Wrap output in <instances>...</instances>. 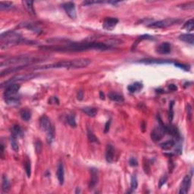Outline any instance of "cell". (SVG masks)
Segmentation results:
<instances>
[{
  "label": "cell",
  "instance_id": "obj_1",
  "mask_svg": "<svg viewBox=\"0 0 194 194\" xmlns=\"http://www.w3.org/2000/svg\"><path fill=\"white\" fill-rule=\"evenodd\" d=\"M111 46L105 43L100 42H71L62 46H41L43 49L58 52H83L87 50H108Z\"/></svg>",
  "mask_w": 194,
  "mask_h": 194
},
{
  "label": "cell",
  "instance_id": "obj_2",
  "mask_svg": "<svg viewBox=\"0 0 194 194\" xmlns=\"http://www.w3.org/2000/svg\"><path fill=\"white\" fill-rule=\"evenodd\" d=\"M92 61L89 59H76L73 60L62 61L56 63L49 64V65H43V66L36 67L35 70H46L51 68H65V69H79V68H87Z\"/></svg>",
  "mask_w": 194,
  "mask_h": 194
},
{
  "label": "cell",
  "instance_id": "obj_3",
  "mask_svg": "<svg viewBox=\"0 0 194 194\" xmlns=\"http://www.w3.org/2000/svg\"><path fill=\"white\" fill-rule=\"evenodd\" d=\"M1 40V49H4L10 47L12 46L18 45V44H31V41L27 40L24 39L21 35L15 31H7L5 33H2L0 36Z\"/></svg>",
  "mask_w": 194,
  "mask_h": 194
},
{
  "label": "cell",
  "instance_id": "obj_4",
  "mask_svg": "<svg viewBox=\"0 0 194 194\" xmlns=\"http://www.w3.org/2000/svg\"><path fill=\"white\" fill-rule=\"evenodd\" d=\"M36 59L31 57V56H15V57L10 58L5 61H2L1 62V67L4 66H15L18 65H27L28 64L32 63V62H36Z\"/></svg>",
  "mask_w": 194,
  "mask_h": 194
},
{
  "label": "cell",
  "instance_id": "obj_5",
  "mask_svg": "<svg viewBox=\"0 0 194 194\" xmlns=\"http://www.w3.org/2000/svg\"><path fill=\"white\" fill-rule=\"evenodd\" d=\"M39 127L42 131L46 133V140L49 144H51L54 139L55 131L50 122L49 118L47 116L43 115L39 118Z\"/></svg>",
  "mask_w": 194,
  "mask_h": 194
},
{
  "label": "cell",
  "instance_id": "obj_6",
  "mask_svg": "<svg viewBox=\"0 0 194 194\" xmlns=\"http://www.w3.org/2000/svg\"><path fill=\"white\" fill-rule=\"evenodd\" d=\"M181 19L178 18H166L162 21H155V22L152 23L149 25V27L151 28H165V27H170V26L174 25V24H179L181 22Z\"/></svg>",
  "mask_w": 194,
  "mask_h": 194
},
{
  "label": "cell",
  "instance_id": "obj_7",
  "mask_svg": "<svg viewBox=\"0 0 194 194\" xmlns=\"http://www.w3.org/2000/svg\"><path fill=\"white\" fill-rule=\"evenodd\" d=\"M36 74H33V73H30V74H18V75H15L14 77H12V78L9 79L7 81L4 82L1 84L2 87H3L4 86H8L9 84H12V83H15L17 82L20 81H24V80H31V79L34 78L36 77Z\"/></svg>",
  "mask_w": 194,
  "mask_h": 194
},
{
  "label": "cell",
  "instance_id": "obj_8",
  "mask_svg": "<svg viewBox=\"0 0 194 194\" xmlns=\"http://www.w3.org/2000/svg\"><path fill=\"white\" fill-rule=\"evenodd\" d=\"M165 134V125L162 126H158L152 130L151 132V138L154 142H158L161 140L164 137Z\"/></svg>",
  "mask_w": 194,
  "mask_h": 194
},
{
  "label": "cell",
  "instance_id": "obj_9",
  "mask_svg": "<svg viewBox=\"0 0 194 194\" xmlns=\"http://www.w3.org/2000/svg\"><path fill=\"white\" fill-rule=\"evenodd\" d=\"M62 8L66 12L67 15L71 18V19H76L77 18V12H76L75 4L72 2H68L62 4Z\"/></svg>",
  "mask_w": 194,
  "mask_h": 194
},
{
  "label": "cell",
  "instance_id": "obj_10",
  "mask_svg": "<svg viewBox=\"0 0 194 194\" xmlns=\"http://www.w3.org/2000/svg\"><path fill=\"white\" fill-rule=\"evenodd\" d=\"M191 178L192 177L189 175L184 177L180 187V194H186L188 193L191 186Z\"/></svg>",
  "mask_w": 194,
  "mask_h": 194
},
{
  "label": "cell",
  "instance_id": "obj_11",
  "mask_svg": "<svg viewBox=\"0 0 194 194\" xmlns=\"http://www.w3.org/2000/svg\"><path fill=\"white\" fill-rule=\"evenodd\" d=\"M118 23V19L116 18H105L102 23V27L106 30H112L116 27L117 24Z\"/></svg>",
  "mask_w": 194,
  "mask_h": 194
},
{
  "label": "cell",
  "instance_id": "obj_12",
  "mask_svg": "<svg viewBox=\"0 0 194 194\" xmlns=\"http://www.w3.org/2000/svg\"><path fill=\"white\" fill-rule=\"evenodd\" d=\"M20 90V85L17 84V83H12V84L8 85L7 87L5 88V90L4 92V97L5 98L12 97L15 96L18 90Z\"/></svg>",
  "mask_w": 194,
  "mask_h": 194
},
{
  "label": "cell",
  "instance_id": "obj_13",
  "mask_svg": "<svg viewBox=\"0 0 194 194\" xmlns=\"http://www.w3.org/2000/svg\"><path fill=\"white\" fill-rule=\"evenodd\" d=\"M90 180L89 182V188L90 189H94V187L97 186L98 184V181H99V176H98V170L97 168H93L90 169Z\"/></svg>",
  "mask_w": 194,
  "mask_h": 194
},
{
  "label": "cell",
  "instance_id": "obj_14",
  "mask_svg": "<svg viewBox=\"0 0 194 194\" xmlns=\"http://www.w3.org/2000/svg\"><path fill=\"white\" fill-rule=\"evenodd\" d=\"M114 158V149L112 145L108 144L105 149V160L108 163H112Z\"/></svg>",
  "mask_w": 194,
  "mask_h": 194
},
{
  "label": "cell",
  "instance_id": "obj_15",
  "mask_svg": "<svg viewBox=\"0 0 194 194\" xmlns=\"http://www.w3.org/2000/svg\"><path fill=\"white\" fill-rule=\"evenodd\" d=\"M56 176L59 181V184L62 185L65 181V171H64V166L61 162H59L57 166V171H56Z\"/></svg>",
  "mask_w": 194,
  "mask_h": 194
},
{
  "label": "cell",
  "instance_id": "obj_16",
  "mask_svg": "<svg viewBox=\"0 0 194 194\" xmlns=\"http://www.w3.org/2000/svg\"><path fill=\"white\" fill-rule=\"evenodd\" d=\"M171 51H172V46H171V44L168 42L162 43L157 48V53L161 55L169 54Z\"/></svg>",
  "mask_w": 194,
  "mask_h": 194
},
{
  "label": "cell",
  "instance_id": "obj_17",
  "mask_svg": "<svg viewBox=\"0 0 194 194\" xmlns=\"http://www.w3.org/2000/svg\"><path fill=\"white\" fill-rule=\"evenodd\" d=\"M165 133L170 134V135L173 136V137L178 138L180 137L179 131H178L177 127H175L173 124H168L165 126Z\"/></svg>",
  "mask_w": 194,
  "mask_h": 194
},
{
  "label": "cell",
  "instance_id": "obj_18",
  "mask_svg": "<svg viewBox=\"0 0 194 194\" xmlns=\"http://www.w3.org/2000/svg\"><path fill=\"white\" fill-rule=\"evenodd\" d=\"M11 132H12V136H13L15 138H20V137H22L24 135L21 128L19 125L17 124L12 127V129H11Z\"/></svg>",
  "mask_w": 194,
  "mask_h": 194
},
{
  "label": "cell",
  "instance_id": "obj_19",
  "mask_svg": "<svg viewBox=\"0 0 194 194\" xmlns=\"http://www.w3.org/2000/svg\"><path fill=\"white\" fill-rule=\"evenodd\" d=\"M10 190V182L8 179L6 175H3L2 178V193H6Z\"/></svg>",
  "mask_w": 194,
  "mask_h": 194
},
{
  "label": "cell",
  "instance_id": "obj_20",
  "mask_svg": "<svg viewBox=\"0 0 194 194\" xmlns=\"http://www.w3.org/2000/svg\"><path fill=\"white\" fill-rule=\"evenodd\" d=\"M82 111H83V113H85L87 115L89 116V117H95L98 112L97 108L92 106L84 107V108H82Z\"/></svg>",
  "mask_w": 194,
  "mask_h": 194
},
{
  "label": "cell",
  "instance_id": "obj_21",
  "mask_svg": "<svg viewBox=\"0 0 194 194\" xmlns=\"http://www.w3.org/2000/svg\"><path fill=\"white\" fill-rule=\"evenodd\" d=\"M179 39L184 42L187 43L189 44L193 45L194 43V35L190 34V33H184V34L181 35L179 36Z\"/></svg>",
  "mask_w": 194,
  "mask_h": 194
},
{
  "label": "cell",
  "instance_id": "obj_22",
  "mask_svg": "<svg viewBox=\"0 0 194 194\" xmlns=\"http://www.w3.org/2000/svg\"><path fill=\"white\" fill-rule=\"evenodd\" d=\"M140 62L144 64H165L171 63L172 61L164 60V59H144V60H140Z\"/></svg>",
  "mask_w": 194,
  "mask_h": 194
},
{
  "label": "cell",
  "instance_id": "obj_23",
  "mask_svg": "<svg viewBox=\"0 0 194 194\" xmlns=\"http://www.w3.org/2000/svg\"><path fill=\"white\" fill-rule=\"evenodd\" d=\"M142 88H143V84L141 83H140V82H136V83L129 85L128 87V91L130 93H131V94H134V93L137 92V91H140Z\"/></svg>",
  "mask_w": 194,
  "mask_h": 194
},
{
  "label": "cell",
  "instance_id": "obj_24",
  "mask_svg": "<svg viewBox=\"0 0 194 194\" xmlns=\"http://www.w3.org/2000/svg\"><path fill=\"white\" fill-rule=\"evenodd\" d=\"M108 97L111 101L114 102H123L124 101V97L120 94H117V93H110V94H108Z\"/></svg>",
  "mask_w": 194,
  "mask_h": 194
},
{
  "label": "cell",
  "instance_id": "obj_25",
  "mask_svg": "<svg viewBox=\"0 0 194 194\" xmlns=\"http://www.w3.org/2000/svg\"><path fill=\"white\" fill-rule=\"evenodd\" d=\"M137 187H138V181H137V177L135 175H132L131 179V188L129 191H128V193H132L135 192Z\"/></svg>",
  "mask_w": 194,
  "mask_h": 194
},
{
  "label": "cell",
  "instance_id": "obj_26",
  "mask_svg": "<svg viewBox=\"0 0 194 194\" xmlns=\"http://www.w3.org/2000/svg\"><path fill=\"white\" fill-rule=\"evenodd\" d=\"M175 142L174 140H168V141L164 142V143H161L159 145V146L161 147V149H162L163 150H169V149H172V148L175 146Z\"/></svg>",
  "mask_w": 194,
  "mask_h": 194
},
{
  "label": "cell",
  "instance_id": "obj_27",
  "mask_svg": "<svg viewBox=\"0 0 194 194\" xmlns=\"http://www.w3.org/2000/svg\"><path fill=\"white\" fill-rule=\"evenodd\" d=\"M20 116L25 121H28L31 117V113L27 108H23L20 111Z\"/></svg>",
  "mask_w": 194,
  "mask_h": 194
},
{
  "label": "cell",
  "instance_id": "obj_28",
  "mask_svg": "<svg viewBox=\"0 0 194 194\" xmlns=\"http://www.w3.org/2000/svg\"><path fill=\"white\" fill-rule=\"evenodd\" d=\"M23 4L25 6L27 12L32 15H35V10L33 8V1H24Z\"/></svg>",
  "mask_w": 194,
  "mask_h": 194
},
{
  "label": "cell",
  "instance_id": "obj_29",
  "mask_svg": "<svg viewBox=\"0 0 194 194\" xmlns=\"http://www.w3.org/2000/svg\"><path fill=\"white\" fill-rule=\"evenodd\" d=\"M5 102L8 105H18L20 103V99L18 98V97H15V96H12V97H6L5 98Z\"/></svg>",
  "mask_w": 194,
  "mask_h": 194
},
{
  "label": "cell",
  "instance_id": "obj_30",
  "mask_svg": "<svg viewBox=\"0 0 194 194\" xmlns=\"http://www.w3.org/2000/svg\"><path fill=\"white\" fill-rule=\"evenodd\" d=\"M87 137L88 140H89V141L91 142V143H99V140H98V138L96 137L95 134H94V132H93L90 128H87Z\"/></svg>",
  "mask_w": 194,
  "mask_h": 194
},
{
  "label": "cell",
  "instance_id": "obj_31",
  "mask_svg": "<svg viewBox=\"0 0 194 194\" xmlns=\"http://www.w3.org/2000/svg\"><path fill=\"white\" fill-rule=\"evenodd\" d=\"M183 28L185 29V30H188V31H193L194 28V20L193 18L188 20L185 24L183 26Z\"/></svg>",
  "mask_w": 194,
  "mask_h": 194
},
{
  "label": "cell",
  "instance_id": "obj_32",
  "mask_svg": "<svg viewBox=\"0 0 194 194\" xmlns=\"http://www.w3.org/2000/svg\"><path fill=\"white\" fill-rule=\"evenodd\" d=\"M67 120V123L70 125L72 128H75L77 126V123H76V120H75V116L74 114H68L67 115L66 117Z\"/></svg>",
  "mask_w": 194,
  "mask_h": 194
},
{
  "label": "cell",
  "instance_id": "obj_33",
  "mask_svg": "<svg viewBox=\"0 0 194 194\" xmlns=\"http://www.w3.org/2000/svg\"><path fill=\"white\" fill-rule=\"evenodd\" d=\"M13 7V3L11 2H0V10H9Z\"/></svg>",
  "mask_w": 194,
  "mask_h": 194
},
{
  "label": "cell",
  "instance_id": "obj_34",
  "mask_svg": "<svg viewBox=\"0 0 194 194\" xmlns=\"http://www.w3.org/2000/svg\"><path fill=\"white\" fill-rule=\"evenodd\" d=\"M24 169H25L26 175L28 178L31 176V165H30V162L28 159L26 160L24 163Z\"/></svg>",
  "mask_w": 194,
  "mask_h": 194
},
{
  "label": "cell",
  "instance_id": "obj_35",
  "mask_svg": "<svg viewBox=\"0 0 194 194\" xmlns=\"http://www.w3.org/2000/svg\"><path fill=\"white\" fill-rule=\"evenodd\" d=\"M10 143H11V146H12V149H13L15 152H18L19 150V146H18V143L17 142L16 138L14 137L13 136H12L10 138Z\"/></svg>",
  "mask_w": 194,
  "mask_h": 194
},
{
  "label": "cell",
  "instance_id": "obj_36",
  "mask_svg": "<svg viewBox=\"0 0 194 194\" xmlns=\"http://www.w3.org/2000/svg\"><path fill=\"white\" fill-rule=\"evenodd\" d=\"M24 27H27L29 30H31L32 31H34L35 33H38V32L41 31L40 29H39L37 26L35 25V24H24Z\"/></svg>",
  "mask_w": 194,
  "mask_h": 194
},
{
  "label": "cell",
  "instance_id": "obj_37",
  "mask_svg": "<svg viewBox=\"0 0 194 194\" xmlns=\"http://www.w3.org/2000/svg\"><path fill=\"white\" fill-rule=\"evenodd\" d=\"M194 6V2H189L187 3H184V4L181 5L178 7H181L184 9H193Z\"/></svg>",
  "mask_w": 194,
  "mask_h": 194
},
{
  "label": "cell",
  "instance_id": "obj_38",
  "mask_svg": "<svg viewBox=\"0 0 194 194\" xmlns=\"http://www.w3.org/2000/svg\"><path fill=\"white\" fill-rule=\"evenodd\" d=\"M104 2H104V1H94V0H89V1H83L82 4L83 5H91L94 4H101V3H104Z\"/></svg>",
  "mask_w": 194,
  "mask_h": 194
},
{
  "label": "cell",
  "instance_id": "obj_39",
  "mask_svg": "<svg viewBox=\"0 0 194 194\" xmlns=\"http://www.w3.org/2000/svg\"><path fill=\"white\" fill-rule=\"evenodd\" d=\"M167 181H168L167 175H162V176L161 177V178H160L159 182H158V187H159V188H162V187L164 184H165V183L167 182Z\"/></svg>",
  "mask_w": 194,
  "mask_h": 194
},
{
  "label": "cell",
  "instance_id": "obj_40",
  "mask_svg": "<svg viewBox=\"0 0 194 194\" xmlns=\"http://www.w3.org/2000/svg\"><path fill=\"white\" fill-rule=\"evenodd\" d=\"M173 105H174V102H171L170 105H169V119H170L171 121H172V119H173V116H174Z\"/></svg>",
  "mask_w": 194,
  "mask_h": 194
},
{
  "label": "cell",
  "instance_id": "obj_41",
  "mask_svg": "<svg viewBox=\"0 0 194 194\" xmlns=\"http://www.w3.org/2000/svg\"><path fill=\"white\" fill-rule=\"evenodd\" d=\"M129 165L132 167H136V166L138 165V162L135 158H131L129 160Z\"/></svg>",
  "mask_w": 194,
  "mask_h": 194
},
{
  "label": "cell",
  "instance_id": "obj_42",
  "mask_svg": "<svg viewBox=\"0 0 194 194\" xmlns=\"http://www.w3.org/2000/svg\"><path fill=\"white\" fill-rule=\"evenodd\" d=\"M143 168H144V172H146V174H149V171H150V168H149V162L146 161V163L144 162V164H143Z\"/></svg>",
  "mask_w": 194,
  "mask_h": 194
},
{
  "label": "cell",
  "instance_id": "obj_43",
  "mask_svg": "<svg viewBox=\"0 0 194 194\" xmlns=\"http://www.w3.org/2000/svg\"><path fill=\"white\" fill-rule=\"evenodd\" d=\"M175 65L176 67H178L180 68H182V69L185 70V71H189V68L187 65H184V64H181V63H175Z\"/></svg>",
  "mask_w": 194,
  "mask_h": 194
},
{
  "label": "cell",
  "instance_id": "obj_44",
  "mask_svg": "<svg viewBox=\"0 0 194 194\" xmlns=\"http://www.w3.org/2000/svg\"><path fill=\"white\" fill-rule=\"evenodd\" d=\"M110 126H111V120H108V121L105 123V128H104V132L108 133V131H109Z\"/></svg>",
  "mask_w": 194,
  "mask_h": 194
},
{
  "label": "cell",
  "instance_id": "obj_45",
  "mask_svg": "<svg viewBox=\"0 0 194 194\" xmlns=\"http://www.w3.org/2000/svg\"><path fill=\"white\" fill-rule=\"evenodd\" d=\"M77 99L79 100H82L83 99V92L82 90H79L78 93H77Z\"/></svg>",
  "mask_w": 194,
  "mask_h": 194
},
{
  "label": "cell",
  "instance_id": "obj_46",
  "mask_svg": "<svg viewBox=\"0 0 194 194\" xmlns=\"http://www.w3.org/2000/svg\"><path fill=\"white\" fill-rule=\"evenodd\" d=\"M49 102H50V103H56V104H59V99H58L56 97H53L51 98V99H50Z\"/></svg>",
  "mask_w": 194,
  "mask_h": 194
},
{
  "label": "cell",
  "instance_id": "obj_47",
  "mask_svg": "<svg viewBox=\"0 0 194 194\" xmlns=\"http://www.w3.org/2000/svg\"><path fill=\"white\" fill-rule=\"evenodd\" d=\"M168 88H169V90L172 91H176L177 90H178V87H177L176 85H175V84H169Z\"/></svg>",
  "mask_w": 194,
  "mask_h": 194
},
{
  "label": "cell",
  "instance_id": "obj_48",
  "mask_svg": "<svg viewBox=\"0 0 194 194\" xmlns=\"http://www.w3.org/2000/svg\"><path fill=\"white\" fill-rule=\"evenodd\" d=\"M3 155H4V145L3 143H1V156L2 158H3Z\"/></svg>",
  "mask_w": 194,
  "mask_h": 194
},
{
  "label": "cell",
  "instance_id": "obj_49",
  "mask_svg": "<svg viewBox=\"0 0 194 194\" xmlns=\"http://www.w3.org/2000/svg\"><path fill=\"white\" fill-rule=\"evenodd\" d=\"M99 97L102 99H105V96H104V94L102 92H99Z\"/></svg>",
  "mask_w": 194,
  "mask_h": 194
},
{
  "label": "cell",
  "instance_id": "obj_50",
  "mask_svg": "<svg viewBox=\"0 0 194 194\" xmlns=\"http://www.w3.org/2000/svg\"><path fill=\"white\" fill-rule=\"evenodd\" d=\"M80 193V190L79 188H77V190L75 191V193Z\"/></svg>",
  "mask_w": 194,
  "mask_h": 194
}]
</instances>
